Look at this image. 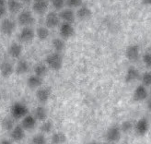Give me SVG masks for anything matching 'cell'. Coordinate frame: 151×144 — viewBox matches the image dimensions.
<instances>
[{"instance_id": "1", "label": "cell", "mask_w": 151, "mask_h": 144, "mask_svg": "<svg viewBox=\"0 0 151 144\" xmlns=\"http://www.w3.org/2000/svg\"><path fill=\"white\" fill-rule=\"evenodd\" d=\"M45 62L49 69L54 71H58L63 67V56L60 53L54 52L46 56Z\"/></svg>"}, {"instance_id": "2", "label": "cell", "mask_w": 151, "mask_h": 144, "mask_svg": "<svg viewBox=\"0 0 151 144\" xmlns=\"http://www.w3.org/2000/svg\"><path fill=\"white\" fill-rule=\"evenodd\" d=\"M10 114L14 119L24 118L28 115V107L23 103L16 102L11 105Z\"/></svg>"}, {"instance_id": "3", "label": "cell", "mask_w": 151, "mask_h": 144, "mask_svg": "<svg viewBox=\"0 0 151 144\" xmlns=\"http://www.w3.org/2000/svg\"><path fill=\"white\" fill-rule=\"evenodd\" d=\"M121 137H122V131H121L120 126L117 124L111 126L105 134V139L107 142L116 143L120 140Z\"/></svg>"}, {"instance_id": "4", "label": "cell", "mask_w": 151, "mask_h": 144, "mask_svg": "<svg viewBox=\"0 0 151 144\" xmlns=\"http://www.w3.org/2000/svg\"><path fill=\"white\" fill-rule=\"evenodd\" d=\"M134 130L135 135L139 136V137H143L145 136L148 130H149V121L147 117H141L139 118L137 123L134 126Z\"/></svg>"}, {"instance_id": "5", "label": "cell", "mask_w": 151, "mask_h": 144, "mask_svg": "<svg viewBox=\"0 0 151 144\" xmlns=\"http://www.w3.org/2000/svg\"><path fill=\"white\" fill-rule=\"evenodd\" d=\"M148 94L149 93L147 90V88L143 86L142 84H139L138 86H137L133 93V100L138 103L143 102L148 97Z\"/></svg>"}, {"instance_id": "6", "label": "cell", "mask_w": 151, "mask_h": 144, "mask_svg": "<svg viewBox=\"0 0 151 144\" xmlns=\"http://www.w3.org/2000/svg\"><path fill=\"white\" fill-rule=\"evenodd\" d=\"M34 17L32 14V12H29L28 10H23L22 12L19 13L18 17V21L19 24L24 27H29L34 23Z\"/></svg>"}, {"instance_id": "7", "label": "cell", "mask_w": 151, "mask_h": 144, "mask_svg": "<svg viewBox=\"0 0 151 144\" xmlns=\"http://www.w3.org/2000/svg\"><path fill=\"white\" fill-rule=\"evenodd\" d=\"M139 46L137 44H130L125 49V57L131 62H135L139 58Z\"/></svg>"}, {"instance_id": "8", "label": "cell", "mask_w": 151, "mask_h": 144, "mask_svg": "<svg viewBox=\"0 0 151 144\" xmlns=\"http://www.w3.org/2000/svg\"><path fill=\"white\" fill-rule=\"evenodd\" d=\"M16 29V22L10 19H5L0 25V31L5 35H11Z\"/></svg>"}, {"instance_id": "9", "label": "cell", "mask_w": 151, "mask_h": 144, "mask_svg": "<svg viewBox=\"0 0 151 144\" xmlns=\"http://www.w3.org/2000/svg\"><path fill=\"white\" fill-rule=\"evenodd\" d=\"M59 34L63 39H69L75 34V29L71 23L63 22L59 28Z\"/></svg>"}, {"instance_id": "10", "label": "cell", "mask_w": 151, "mask_h": 144, "mask_svg": "<svg viewBox=\"0 0 151 144\" xmlns=\"http://www.w3.org/2000/svg\"><path fill=\"white\" fill-rule=\"evenodd\" d=\"M35 37V33L33 29L31 27H24L21 29L19 34V39L22 43H29L32 42Z\"/></svg>"}, {"instance_id": "11", "label": "cell", "mask_w": 151, "mask_h": 144, "mask_svg": "<svg viewBox=\"0 0 151 144\" xmlns=\"http://www.w3.org/2000/svg\"><path fill=\"white\" fill-rule=\"evenodd\" d=\"M140 77L139 70L134 67H129L127 69L125 75H124V81L126 83H132L137 80Z\"/></svg>"}, {"instance_id": "12", "label": "cell", "mask_w": 151, "mask_h": 144, "mask_svg": "<svg viewBox=\"0 0 151 144\" xmlns=\"http://www.w3.org/2000/svg\"><path fill=\"white\" fill-rule=\"evenodd\" d=\"M60 23V17L59 14L56 12H49L46 15V18H45V24H46L47 28H55L59 25Z\"/></svg>"}, {"instance_id": "13", "label": "cell", "mask_w": 151, "mask_h": 144, "mask_svg": "<svg viewBox=\"0 0 151 144\" xmlns=\"http://www.w3.org/2000/svg\"><path fill=\"white\" fill-rule=\"evenodd\" d=\"M10 137L16 142L21 141L25 138V130L21 126H15V127L10 131Z\"/></svg>"}, {"instance_id": "14", "label": "cell", "mask_w": 151, "mask_h": 144, "mask_svg": "<svg viewBox=\"0 0 151 144\" xmlns=\"http://www.w3.org/2000/svg\"><path fill=\"white\" fill-rule=\"evenodd\" d=\"M51 90L48 88H39L36 92V99L41 103H47L50 99Z\"/></svg>"}, {"instance_id": "15", "label": "cell", "mask_w": 151, "mask_h": 144, "mask_svg": "<svg viewBox=\"0 0 151 144\" xmlns=\"http://www.w3.org/2000/svg\"><path fill=\"white\" fill-rule=\"evenodd\" d=\"M37 120L35 117L32 115H27L24 118H22L21 127L24 128L25 130H32L36 127Z\"/></svg>"}, {"instance_id": "16", "label": "cell", "mask_w": 151, "mask_h": 144, "mask_svg": "<svg viewBox=\"0 0 151 144\" xmlns=\"http://www.w3.org/2000/svg\"><path fill=\"white\" fill-rule=\"evenodd\" d=\"M59 17H60V20H62L64 22H67V23H71V24L75 21V19H76L74 11L70 9L62 10L59 13Z\"/></svg>"}, {"instance_id": "17", "label": "cell", "mask_w": 151, "mask_h": 144, "mask_svg": "<svg viewBox=\"0 0 151 144\" xmlns=\"http://www.w3.org/2000/svg\"><path fill=\"white\" fill-rule=\"evenodd\" d=\"M14 72V67L10 62L5 61L0 65V73L4 78H9Z\"/></svg>"}, {"instance_id": "18", "label": "cell", "mask_w": 151, "mask_h": 144, "mask_svg": "<svg viewBox=\"0 0 151 144\" xmlns=\"http://www.w3.org/2000/svg\"><path fill=\"white\" fill-rule=\"evenodd\" d=\"M22 50H23V47L20 43H13L9 47V54L13 58H19L22 54Z\"/></svg>"}, {"instance_id": "19", "label": "cell", "mask_w": 151, "mask_h": 144, "mask_svg": "<svg viewBox=\"0 0 151 144\" xmlns=\"http://www.w3.org/2000/svg\"><path fill=\"white\" fill-rule=\"evenodd\" d=\"M91 16H92V12L89 7H88L87 6H81L78 9L77 17L81 20H87L91 18Z\"/></svg>"}, {"instance_id": "20", "label": "cell", "mask_w": 151, "mask_h": 144, "mask_svg": "<svg viewBox=\"0 0 151 144\" xmlns=\"http://www.w3.org/2000/svg\"><path fill=\"white\" fill-rule=\"evenodd\" d=\"M33 11L38 15H42L48 9V2L46 0H42V1H37L32 6Z\"/></svg>"}, {"instance_id": "21", "label": "cell", "mask_w": 151, "mask_h": 144, "mask_svg": "<svg viewBox=\"0 0 151 144\" xmlns=\"http://www.w3.org/2000/svg\"><path fill=\"white\" fill-rule=\"evenodd\" d=\"M42 85V78L38 77L36 75L29 76L27 80V86L31 89L41 88Z\"/></svg>"}, {"instance_id": "22", "label": "cell", "mask_w": 151, "mask_h": 144, "mask_svg": "<svg viewBox=\"0 0 151 144\" xmlns=\"http://www.w3.org/2000/svg\"><path fill=\"white\" fill-rule=\"evenodd\" d=\"M47 116H48V113L47 110L44 106H38L36 107L35 111H34V117L36 120L38 121H45L47 119Z\"/></svg>"}, {"instance_id": "23", "label": "cell", "mask_w": 151, "mask_h": 144, "mask_svg": "<svg viewBox=\"0 0 151 144\" xmlns=\"http://www.w3.org/2000/svg\"><path fill=\"white\" fill-rule=\"evenodd\" d=\"M51 141L52 144H64L66 141V136L62 131L55 132L51 137Z\"/></svg>"}, {"instance_id": "24", "label": "cell", "mask_w": 151, "mask_h": 144, "mask_svg": "<svg viewBox=\"0 0 151 144\" xmlns=\"http://www.w3.org/2000/svg\"><path fill=\"white\" fill-rule=\"evenodd\" d=\"M29 66L26 60H20V61H19V63L17 64L15 71H16V73L18 75H23L29 71Z\"/></svg>"}, {"instance_id": "25", "label": "cell", "mask_w": 151, "mask_h": 144, "mask_svg": "<svg viewBox=\"0 0 151 144\" xmlns=\"http://www.w3.org/2000/svg\"><path fill=\"white\" fill-rule=\"evenodd\" d=\"M1 127L4 130L6 131H11L13 128L15 127V124H14V118L11 117H6L5 118L2 119L1 121Z\"/></svg>"}, {"instance_id": "26", "label": "cell", "mask_w": 151, "mask_h": 144, "mask_svg": "<svg viewBox=\"0 0 151 144\" xmlns=\"http://www.w3.org/2000/svg\"><path fill=\"white\" fill-rule=\"evenodd\" d=\"M47 72H48V67L46 66V64L39 63L34 67V73H35L34 75L38 76V77H40V78L44 77V76L47 74Z\"/></svg>"}, {"instance_id": "27", "label": "cell", "mask_w": 151, "mask_h": 144, "mask_svg": "<svg viewBox=\"0 0 151 144\" xmlns=\"http://www.w3.org/2000/svg\"><path fill=\"white\" fill-rule=\"evenodd\" d=\"M52 45L56 53H61L65 48V41L63 39H61V38H55L52 42Z\"/></svg>"}, {"instance_id": "28", "label": "cell", "mask_w": 151, "mask_h": 144, "mask_svg": "<svg viewBox=\"0 0 151 144\" xmlns=\"http://www.w3.org/2000/svg\"><path fill=\"white\" fill-rule=\"evenodd\" d=\"M7 9L11 13H18L21 9V4L19 0H9L7 1Z\"/></svg>"}, {"instance_id": "29", "label": "cell", "mask_w": 151, "mask_h": 144, "mask_svg": "<svg viewBox=\"0 0 151 144\" xmlns=\"http://www.w3.org/2000/svg\"><path fill=\"white\" fill-rule=\"evenodd\" d=\"M36 35L41 41L46 40L50 35L49 29L47 27H39L36 31Z\"/></svg>"}, {"instance_id": "30", "label": "cell", "mask_w": 151, "mask_h": 144, "mask_svg": "<svg viewBox=\"0 0 151 144\" xmlns=\"http://www.w3.org/2000/svg\"><path fill=\"white\" fill-rule=\"evenodd\" d=\"M52 128H54V124L50 120H45L42 122V124L40 127V130L42 134H48L52 132Z\"/></svg>"}, {"instance_id": "31", "label": "cell", "mask_w": 151, "mask_h": 144, "mask_svg": "<svg viewBox=\"0 0 151 144\" xmlns=\"http://www.w3.org/2000/svg\"><path fill=\"white\" fill-rule=\"evenodd\" d=\"M141 84L145 87H150L151 86V71H146L143 73V75L140 77Z\"/></svg>"}, {"instance_id": "32", "label": "cell", "mask_w": 151, "mask_h": 144, "mask_svg": "<svg viewBox=\"0 0 151 144\" xmlns=\"http://www.w3.org/2000/svg\"><path fill=\"white\" fill-rule=\"evenodd\" d=\"M120 128L122 133H129L133 128H134V125L131 122L130 120H124V122H122V124L120 125Z\"/></svg>"}, {"instance_id": "33", "label": "cell", "mask_w": 151, "mask_h": 144, "mask_svg": "<svg viewBox=\"0 0 151 144\" xmlns=\"http://www.w3.org/2000/svg\"><path fill=\"white\" fill-rule=\"evenodd\" d=\"M47 140L46 137L42 133H39L33 136L32 138V144H46Z\"/></svg>"}, {"instance_id": "34", "label": "cell", "mask_w": 151, "mask_h": 144, "mask_svg": "<svg viewBox=\"0 0 151 144\" xmlns=\"http://www.w3.org/2000/svg\"><path fill=\"white\" fill-rule=\"evenodd\" d=\"M66 1H67V0H51L52 7H54L56 10L62 9Z\"/></svg>"}, {"instance_id": "35", "label": "cell", "mask_w": 151, "mask_h": 144, "mask_svg": "<svg viewBox=\"0 0 151 144\" xmlns=\"http://www.w3.org/2000/svg\"><path fill=\"white\" fill-rule=\"evenodd\" d=\"M142 60H143V63L145 64V66L147 67H151V53L150 52H147L144 54L142 57Z\"/></svg>"}, {"instance_id": "36", "label": "cell", "mask_w": 151, "mask_h": 144, "mask_svg": "<svg viewBox=\"0 0 151 144\" xmlns=\"http://www.w3.org/2000/svg\"><path fill=\"white\" fill-rule=\"evenodd\" d=\"M66 4L70 7H81L82 0H67Z\"/></svg>"}, {"instance_id": "37", "label": "cell", "mask_w": 151, "mask_h": 144, "mask_svg": "<svg viewBox=\"0 0 151 144\" xmlns=\"http://www.w3.org/2000/svg\"><path fill=\"white\" fill-rule=\"evenodd\" d=\"M6 13V7H0V18L4 17Z\"/></svg>"}, {"instance_id": "38", "label": "cell", "mask_w": 151, "mask_h": 144, "mask_svg": "<svg viewBox=\"0 0 151 144\" xmlns=\"http://www.w3.org/2000/svg\"><path fill=\"white\" fill-rule=\"evenodd\" d=\"M0 144H12V142L9 140H6V139H4L0 141Z\"/></svg>"}, {"instance_id": "39", "label": "cell", "mask_w": 151, "mask_h": 144, "mask_svg": "<svg viewBox=\"0 0 151 144\" xmlns=\"http://www.w3.org/2000/svg\"><path fill=\"white\" fill-rule=\"evenodd\" d=\"M142 3L144 4V5L150 6L151 5V0H142Z\"/></svg>"}, {"instance_id": "40", "label": "cell", "mask_w": 151, "mask_h": 144, "mask_svg": "<svg viewBox=\"0 0 151 144\" xmlns=\"http://www.w3.org/2000/svg\"><path fill=\"white\" fill-rule=\"evenodd\" d=\"M147 109L151 112V99L148 101V103H147Z\"/></svg>"}, {"instance_id": "41", "label": "cell", "mask_w": 151, "mask_h": 144, "mask_svg": "<svg viewBox=\"0 0 151 144\" xmlns=\"http://www.w3.org/2000/svg\"><path fill=\"white\" fill-rule=\"evenodd\" d=\"M6 0H0V7H5Z\"/></svg>"}, {"instance_id": "42", "label": "cell", "mask_w": 151, "mask_h": 144, "mask_svg": "<svg viewBox=\"0 0 151 144\" xmlns=\"http://www.w3.org/2000/svg\"><path fill=\"white\" fill-rule=\"evenodd\" d=\"M88 144H101V143L98 142V141H91V142H89Z\"/></svg>"}, {"instance_id": "43", "label": "cell", "mask_w": 151, "mask_h": 144, "mask_svg": "<svg viewBox=\"0 0 151 144\" xmlns=\"http://www.w3.org/2000/svg\"><path fill=\"white\" fill-rule=\"evenodd\" d=\"M19 1H21V2H24V3H28V2L31 1V0H19Z\"/></svg>"}, {"instance_id": "44", "label": "cell", "mask_w": 151, "mask_h": 144, "mask_svg": "<svg viewBox=\"0 0 151 144\" xmlns=\"http://www.w3.org/2000/svg\"><path fill=\"white\" fill-rule=\"evenodd\" d=\"M104 144H116V143H112V142H107V141H106V142H105Z\"/></svg>"}, {"instance_id": "45", "label": "cell", "mask_w": 151, "mask_h": 144, "mask_svg": "<svg viewBox=\"0 0 151 144\" xmlns=\"http://www.w3.org/2000/svg\"><path fill=\"white\" fill-rule=\"evenodd\" d=\"M37 1H42V0H35V2H37Z\"/></svg>"}, {"instance_id": "46", "label": "cell", "mask_w": 151, "mask_h": 144, "mask_svg": "<svg viewBox=\"0 0 151 144\" xmlns=\"http://www.w3.org/2000/svg\"><path fill=\"white\" fill-rule=\"evenodd\" d=\"M149 93H150V94H151V86H150V90H149Z\"/></svg>"}]
</instances>
